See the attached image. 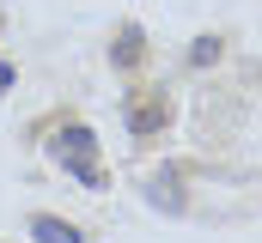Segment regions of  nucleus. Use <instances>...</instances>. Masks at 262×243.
<instances>
[{
	"label": "nucleus",
	"instance_id": "nucleus-3",
	"mask_svg": "<svg viewBox=\"0 0 262 243\" xmlns=\"http://www.w3.org/2000/svg\"><path fill=\"white\" fill-rule=\"evenodd\" d=\"M31 237H49V243H79V231H73L67 219H55V213H37V219H31Z\"/></svg>",
	"mask_w": 262,
	"mask_h": 243
},
{
	"label": "nucleus",
	"instance_id": "nucleus-1",
	"mask_svg": "<svg viewBox=\"0 0 262 243\" xmlns=\"http://www.w3.org/2000/svg\"><path fill=\"white\" fill-rule=\"evenodd\" d=\"M43 152H49V158H55L73 182H85V188H110V171L98 164V134H92V128L61 121V128L43 140Z\"/></svg>",
	"mask_w": 262,
	"mask_h": 243
},
{
	"label": "nucleus",
	"instance_id": "nucleus-5",
	"mask_svg": "<svg viewBox=\"0 0 262 243\" xmlns=\"http://www.w3.org/2000/svg\"><path fill=\"white\" fill-rule=\"evenodd\" d=\"M110 61H116V67L140 61V31H122V37H116V49H110Z\"/></svg>",
	"mask_w": 262,
	"mask_h": 243
},
{
	"label": "nucleus",
	"instance_id": "nucleus-4",
	"mask_svg": "<svg viewBox=\"0 0 262 243\" xmlns=\"http://www.w3.org/2000/svg\"><path fill=\"white\" fill-rule=\"evenodd\" d=\"M146 201H152L159 213H177V195H171V171H159V177H152V188H146Z\"/></svg>",
	"mask_w": 262,
	"mask_h": 243
},
{
	"label": "nucleus",
	"instance_id": "nucleus-6",
	"mask_svg": "<svg viewBox=\"0 0 262 243\" xmlns=\"http://www.w3.org/2000/svg\"><path fill=\"white\" fill-rule=\"evenodd\" d=\"M12 79H18V73H12V67H6V61H0V91H6V85H12Z\"/></svg>",
	"mask_w": 262,
	"mask_h": 243
},
{
	"label": "nucleus",
	"instance_id": "nucleus-2",
	"mask_svg": "<svg viewBox=\"0 0 262 243\" xmlns=\"http://www.w3.org/2000/svg\"><path fill=\"white\" fill-rule=\"evenodd\" d=\"M122 121H128V134H159V128H165V104H159V98H152V104H128Z\"/></svg>",
	"mask_w": 262,
	"mask_h": 243
}]
</instances>
